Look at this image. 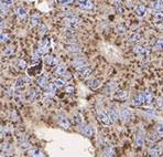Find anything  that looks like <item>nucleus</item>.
Returning <instances> with one entry per match:
<instances>
[{
    "mask_svg": "<svg viewBox=\"0 0 163 157\" xmlns=\"http://www.w3.org/2000/svg\"><path fill=\"white\" fill-rule=\"evenodd\" d=\"M64 23L68 28L75 29V28H78L82 24V20L75 16H70V17H66L65 19H64Z\"/></svg>",
    "mask_w": 163,
    "mask_h": 157,
    "instance_id": "obj_1",
    "label": "nucleus"
},
{
    "mask_svg": "<svg viewBox=\"0 0 163 157\" xmlns=\"http://www.w3.org/2000/svg\"><path fill=\"white\" fill-rule=\"evenodd\" d=\"M96 114H97V117H98V120H99V122H101L103 124H105V125H110V124L113 123L110 121L108 114H106V112H104L103 109H97V110H96Z\"/></svg>",
    "mask_w": 163,
    "mask_h": 157,
    "instance_id": "obj_2",
    "label": "nucleus"
},
{
    "mask_svg": "<svg viewBox=\"0 0 163 157\" xmlns=\"http://www.w3.org/2000/svg\"><path fill=\"white\" fill-rule=\"evenodd\" d=\"M76 4L83 10H92L94 8L93 1H90V0H77Z\"/></svg>",
    "mask_w": 163,
    "mask_h": 157,
    "instance_id": "obj_3",
    "label": "nucleus"
},
{
    "mask_svg": "<svg viewBox=\"0 0 163 157\" xmlns=\"http://www.w3.org/2000/svg\"><path fill=\"white\" fill-rule=\"evenodd\" d=\"M90 73H92V67H90L83 65V67H79L77 69V74L81 78H86Z\"/></svg>",
    "mask_w": 163,
    "mask_h": 157,
    "instance_id": "obj_4",
    "label": "nucleus"
},
{
    "mask_svg": "<svg viewBox=\"0 0 163 157\" xmlns=\"http://www.w3.org/2000/svg\"><path fill=\"white\" fill-rule=\"evenodd\" d=\"M56 121H57L58 125L62 126L63 128H70L71 127V123L68 121V118L63 116V115H57L56 116Z\"/></svg>",
    "mask_w": 163,
    "mask_h": 157,
    "instance_id": "obj_5",
    "label": "nucleus"
},
{
    "mask_svg": "<svg viewBox=\"0 0 163 157\" xmlns=\"http://www.w3.org/2000/svg\"><path fill=\"white\" fill-rule=\"evenodd\" d=\"M162 153H163V149H162V147L159 145H153L152 147H150V149H149V155H150V156L158 157V156H161Z\"/></svg>",
    "mask_w": 163,
    "mask_h": 157,
    "instance_id": "obj_6",
    "label": "nucleus"
},
{
    "mask_svg": "<svg viewBox=\"0 0 163 157\" xmlns=\"http://www.w3.org/2000/svg\"><path fill=\"white\" fill-rule=\"evenodd\" d=\"M81 133L84 134L86 137H90V136H93V135H94L95 131H94L93 126H90V125H82Z\"/></svg>",
    "mask_w": 163,
    "mask_h": 157,
    "instance_id": "obj_7",
    "label": "nucleus"
},
{
    "mask_svg": "<svg viewBox=\"0 0 163 157\" xmlns=\"http://www.w3.org/2000/svg\"><path fill=\"white\" fill-rule=\"evenodd\" d=\"M133 52L138 55H147L150 53V48L141 47V45H136L133 48Z\"/></svg>",
    "mask_w": 163,
    "mask_h": 157,
    "instance_id": "obj_8",
    "label": "nucleus"
},
{
    "mask_svg": "<svg viewBox=\"0 0 163 157\" xmlns=\"http://www.w3.org/2000/svg\"><path fill=\"white\" fill-rule=\"evenodd\" d=\"M141 96L143 98V105H150L153 102V95H152L151 92H148V91L142 92Z\"/></svg>",
    "mask_w": 163,
    "mask_h": 157,
    "instance_id": "obj_9",
    "label": "nucleus"
},
{
    "mask_svg": "<svg viewBox=\"0 0 163 157\" xmlns=\"http://www.w3.org/2000/svg\"><path fill=\"white\" fill-rule=\"evenodd\" d=\"M41 72V63H38L34 67H31L30 69H28V75L29 76H34V75L40 74Z\"/></svg>",
    "mask_w": 163,
    "mask_h": 157,
    "instance_id": "obj_10",
    "label": "nucleus"
},
{
    "mask_svg": "<svg viewBox=\"0 0 163 157\" xmlns=\"http://www.w3.org/2000/svg\"><path fill=\"white\" fill-rule=\"evenodd\" d=\"M44 61H45V63H47V65H50V67H56L58 64V59L55 58V56H53V55H47Z\"/></svg>",
    "mask_w": 163,
    "mask_h": 157,
    "instance_id": "obj_11",
    "label": "nucleus"
},
{
    "mask_svg": "<svg viewBox=\"0 0 163 157\" xmlns=\"http://www.w3.org/2000/svg\"><path fill=\"white\" fill-rule=\"evenodd\" d=\"M120 117L124 122H129L131 118V112L128 109H121L120 110Z\"/></svg>",
    "mask_w": 163,
    "mask_h": 157,
    "instance_id": "obj_12",
    "label": "nucleus"
},
{
    "mask_svg": "<svg viewBox=\"0 0 163 157\" xmlns=\"http://www.w3.org/2000/svg\"><path fill=\"white\" fill-rule=\"evenodd\" d=\"M135 13H136L138 17L142 18V17L146 16V13H147V9H146V7H144L143 4H138L136 8H135Z\"/></svg>",
    "mask_w": 163,
    "mask_h": 157,
    "instance_id": "obj_13",
    "label": "nucleus"
},
{
    "mask_svg": "<svg viewBox=\"0 0 163 157\" xmlns=\"http://www.w3.org/2000/svg\"><path fill=\"white\" fill-rule=\"evenodd\" d=\"M57 87L55 85L54 83H49L47 87H44V93L47 95H51V94H54V92L56 91Z\"/></svg>",
    "mask_w": 163,
    "mask_h": 157,
    "instance_id": "obj_14",
    "label": "nucleus"
},
{
    "mask_svg": "<svg viewBox=\"0 0 163 157\" xmlns=\"http://www.w3.org/2000/svg\"><path fill=\"white\" fill-rule=\"evenodd\" d=\"M17 17H18V20L19 21H22L27 18V10L23 8V7H20V8L17 9Z\"/></svg>",
    "mask_w": 163,
    "mask_h": 157,
    "instance_id": "obj_15",
    "label": "nucleus"
},
{
    "mask_svg": "<svg viewBox=\"0 0 163 157\" xmlns=\"http://www.w3.org/2000/svg\"><path fill=\"white\" fill-rule=\"evenodd\" d=\"M108 116L110 118V121L113 123H116L118 121V118H119V114L117 113L116 110H114V109H109L108 110Z\"/></svg>",
    "mask_w": 163,
    "mask_h": 157,
    "instance_id": "obj_16",
    "label": "nucleus"
},
{
    "mask_svg": "<svg viewBox=\"0 0 163 157\" xmlns=\"http://www.w3.org/2000/svg\"><path fill=\"white\" fill-rule=\"evenodd\" d=\"M36 83H38V85L40 87H47V84H49V80H47V78L45 75H41L40 78H38Z\"/></svg>",
    "mask_w": 163,
    "mask_h": 157,
    "instance_id": "obj_17",
    "label": "nucleus"
},
{
    "mask_svg": "<svg viewBox=\"0 0 163 157\" xmlns=\"http://www.w3.org/2000/svg\"><path fill=\"white\" fill-rule=\"evenodd\" d=\"M87 85H88V87L95 90V89L100 87V81L97 80V78H92V80H90V81L87 82Z\"/></svg>",
    "mask_w": 163,
    "mask_h": 157,
    "instance_id": "obj_18",
    "label": "nucleus"
},
{
    "mask_svg": "<svg viewBox=\"0 0 163 157\" xmlns=\"http://www.w3.org/2000/svg\"><path fill=\"white\" fill-rule=\"evenodd\" d=\"M128 39H129V41H131V42H139V41L142 40V35L140 34V33L133 32L131 34H129Z\"/></svg>",
    "mask_w": 163,
    "mask_h": 157,
    "instance_id": "obj_19",
    "label": "nucleus"
},
{
    "mask_svg": "<svg viewBox=\"0 0 163 157\" xmlns=\"http://www.w3.org/2000/svg\"><path fill=\"white\" fill-rule=\"evenodd\" d=\"M151 7L154 10H163V0H154L151 4Z\"/></svg>",
    "mask_w": 163,
    "mask_h": 157,
    "instance_id": "obj_20",
    "label": "nucleus"
},
{
    "mask_svg": "<svg viewBox=\"0 0 163 157\" xmlns=\"http://www.w3.org/2000/svg\"><path fill=\"white\" fill-rule=\"evenodd\" d=\"M40 93L38 92L36 90H32L30 93H29V98H28V101L29 102H34L36 98H39Z\"/></svg>",
    "mask_w": 163,
    "mask_h": 157,
    "instance_id": "obj_21",
    "label": "nucleus"
},
{
    "mask_svg": "<svg viewBox=\"0 0 163 157\" xmlns=\"http://www.w3.org/2000/svg\"><path fill=\"white\" fill-rule=\"evenodd\" d=\"M27 78H19L18 80L16 81V84H15V87H17V89H21V87H23L24 85H25V83H27Z\"/></svg>",
    "mask_w": 163,
    "mask_h": 157,
    "instance_id": "obj_22",
    "label": "nucleus"
},
{
    "mask_svg": "<svg viewBox=\"0 0 163 157\" xmlns=\"http://www.w3.org/2000/svg\"><path fill=\"white\" fill-rule=\"evenodd\" d=\"M47 51V49H44L43 47L38 48V49L34 51V56H36V58H42L43 55L45 54V52Z\"/></svg>",
    "mask_w": 163,
    "mask_h": 157,
    "instance_id": "obj_23",
    "label": "nucleus"
},
{
    "mask_svg": "<svg viewBox=\"0 0 163 157\" xmlns=\"http://www.w3.org/2000/svg\"><path fill=\"white\" fill-rule=\"evenodd\" d=\"M40 23V17L38 15H33V16L30 18V26L31 27H35Z\"/></svg>",
    "mask_w": 163,
    "mask_h": 157,
    "instance_id": "obj_24",
    "label": "nucleus"
},
{
    "mask_svg": "<svg viewBox=\"0 0 163 157\" xmlns=\"http://www.w3.org/2000/svg\"><path fill=\"white\" fill-rule=\"evenodd\" d=\"M67 72V69H66L65 65H58L55 70V74L56 75H64Z\"/></svg>",
    "mask_w": 163,
    "mask_h": 157,
    "instance_id": "obj_25",
    "label": "nucleus"
},
{
    "mask_svg": "<svg viewBox=\"0 0 163 157\" xmlns=\"http://www.w3.org/2000/svg\"><path fill=\"white\" fill-rule=\"evenodd\" d=\"M132 104L136 106H140V105H143V98L141 96V94H139L138 96L133 98V101H132Z\"/></svg>",
    "mask_w": 163,
    "mask_h": 157,
    "instance_id": "obj_26",
    "label": "nucleus"
},
{
    "mask_svg": "<svg viewBox=\"0 0 163 157\" xmlns=\"http://www.w3.org/2000/svg\"><path fill=\"white\" fill-rule=\"evenodd\" d=\"M153 18H154L155 21L163 20V10H155L153 12Z\"/></svg>",
    "mask_w": 163,
    "mask_h": 157,
    "instance_id": "obj_27",
    "label": "nucleus"
},
{
    "mask_svg": "<svg viewBox=\"0 0 163 157\" xmlns=\"http://www.w3.org/2000/svg\"><path fill=\"white\" fill-rule=\"evenodd\" d=\"M50 43H51V40L50 38H43L42 40H41V47H43L44 49H49V47H50Z\"/></svg>",
    "mask_w": 163,
    "mask_h": 157,
    "instance_id": "obj_28",
    "label": "nucleus"
},
{
    "mask_svg": "<svg viewBox=\"0 0 163 157\" xmlns=\"http://www.w3.org/2000/svg\"><path fill=\"white\" fill-rule=\"evenodd\" d=\"M159 136L160 135L158 134V132H155V133L152 132V133L148 134V139H149V141H151V142H155L158 138H159Z\"/></svg>",
    "mask_w": 163,
    "mask_h": 157,
    "instance_id": "obj_29",
    "label": "nucleus"
},
{
    "mask_svg": "<svg viewBox=\"0 0 163 157\" xmlns=\"http://www.w3.org/2000/svg\"><path fill=\"white\" fill-rule=\"evenodd\" d=\"M115 155H116L115 150L113 148H110V147H108V148L103 152V156H115Z\"/></svg>",
    "mask_w": 163,
    "mask_h": 157,
    "instance_id": "obj_30",
    "label": "nucleus"
},
{
    "mask_svg": "<svg viewBox=\"0 0 163 157\" xmlns=\"http://www.w3.org/2000/svg\"><path fill=\"white\" fill-rule=\"evenodd\" d=\"M30 155H31V156H36V157L44 156L43 152L42 150H40V149H31V150H30Z\"/></svg>",
    "mask_w": 163,
    "mask_h": 157,
    "instance_id": "obj_31",
    "label": "nucleus"
},
{
    "mask_svg": "<svg viewBox=\"0 0 163 157\" xmlns=\"http://www.w3.org/2000/svg\"><path fill=\"white\" fill-rule=\"evenodd\" d=\"M135 145H136L137 147H141V146L143 145V137L138 135L136 138V142H135Z\"/></svg>",
    "mask_w": 163,
    "mask_h": 157,
    "instance_id": "obj_32",
    "label": "nucleus"
},
{
    "mask_svg": "<svg viewBox=\"0 0 163 157\" xmlns=\"http://www.w3.org/2000/svg\"><path fill=\"white\" fill-rule=\"evenodd\" d=\"M53 83H54L57 87H62L65 85V81L62 80V78H55L54 81H53Z\"/></svg>",
    "mask_w": 163,
    "mask_h": 157,
    "instance_id": "obj_33",
    "label": "nucleus"
},
{
    "mask_svg": "<svg viewBox=\"0 0 163 157\" xmlns=\"http://www.w3.org/2000/svg\"><path fill=\"white\" fill-rule=\"evenodd\" d=\"M154 48L156 50H163V38L156 40V42L154 43Z\"/></svg>",
    "mask_w": 163,
    "mask_h": 157,
    "instance_id": "obj_34",
    "label": "nucleus"
},
{
    "mask_svg": "<svg viewBox=\"0 0 163 157\" xmlns=\"http://www.w3.org/2000/svg\"><path fill=\"white\" fill-rule=\"evenodd\" d=\"M115 8H116V11L118 12V13H122L124 12V9H122V6H121L120 1H117L115 2Z\"/></svg>",
    "mask_w": 163,
    "mask_h": 157,
    "instance_id": "obj_35",
    "label": "nucleus"
},
{
    "mask_svg": "<svg viewBox=\"0 0 163 157\" xmlns=\"http://www.w3.org/2000/svg\"><path fill=\"white\" fill-rule=\"evenodd\" d=\"M74 121H75V123H77V124H82V123H83V116H82L79 113L75 114V115H74Z\"/></svg>",
    "mask_w": 163,
    "mask_h": 157,
    "instance_id": "obj_36",
    "label": "nucleus"
},
{
    "mask_svg": "<svg viewBox=\"0 0 163 157\" xmlns=\"http://www.w3.org/2000/svg\"><path fill=\"white\" fill-rule=\"evenodd\" d=\"M20 147L22 149H30L31 148V144L27 141H22V143L20 144Z\"/></svg>",
    "mask_w": 163,
    "mask_h": 157,
    "instance_id": "obj_37",
    "label": "nucleus"
},
{
    "mask_svg": "<svg viewBox=\"0 0 163 157\" xmlns=\"http://www.w3.org/2000/svg\"><path fill=\"white\" fill-rule=\"evenodd\" d=\"M155 107L160 110V109H163V98H159L156 100V103H155Z\"/></svg>",
    "mask_w": 163,
    "mask_h": 157,
    "instance_id": "obj_38",
    "label": "nucleus"
},
{
    "mask_svg": "<svg viewBox=\"0 0 163 157\" xmlns=\"http://www.w3.org/2000/svg\"><path fill=\"white\" fill-rule=\"evenodd\" d=\"M8 7L9 6H7V4H4V2H2L1 1V15L4 16V15H6L7 12H8Z\"/></svg>",
    "mask_w": 163,
    "mask_h": 157,
    "instance_id": "obj_39",
    "label": "nucleus"
},
{
    "mask_svg": "<svg viewBox=\"0 0 163 157\" xmlns=\"http://www.w3.org/2000/svg\"><path fill=\"white\" fill-rule=\"evenodd\" d=\"M13 52H15V47H8L4 51V55H10V54H12Z\"/></svg>",
    "mask_w": 163,
    "mask_h": 157,
    "instance_id": "obj_40",
    "label": "nucleus"
},
{
    "mask_svg": "<svg viewBox=\"0 0 163 157\" xmlns=\"http://www.w3.org/2000/svg\"><path fill=\"white\" fill-rule=\"evenodd\" d=\"M156 132L160 136H163V123H159L156 125Z\"/></svg>",
    "mask_w": 163,
    "mask_h": 157,
    "instance_id": "obj_41",
    "label": "nucleus"
},
{
    "mask_svg": "<svg viewBox=\"0 0 163 157\" xmlns=\"http://www.w3.org/2000/svg\"><path fill=\"white\" fill-rule=\"evenodd\" d=\"M17 64H18V67L21 69V70L27 67V63H25V61H23V60H19V61L17 62Z\"/></svg>",
    "mask_w": 163,
    "mask_h": 157,
    "instance_id": "obj_42",
    "label": "nucleus"
},
{
    "mask_svg": "<svg viewBox=\"0 0 163 157\" xmlns=\"http://www.w3.org/2000/svg\"><path fill=\"white\" fill-rule=\"evenodd\" d=\"M84 63H85V61H84L83 59L75 60V61H74V67H83V65H84Z\"/></svg>",
    "mask_w": 163,
    "mask_h": 157,
    "instance_id": "obj_43",
    "label": "nucleus"
},
{
    "mask_svg": "<svg viewBox=\"0 0 163 157\" xmlns=\"http://www.w3.org/2000/svg\"><path fill=\"white\" fill-rule=\"evenodd\" d=\"M58 4H62V6H66V4H72L74 0H56Z\"/></svg>",
    "mask_w": 163,
    "mask_h": 157,
    "instance_id": "obj_44",
    "label": "nucleus"
},
{
    "mask_svg": "<svg viewBox=\"0 0 163 157\" xmlns=\"http://www.w3.org/2000/svg\"><path fill=\"white\" fill-rule=\"evenodd\" d=\"M126 96H127V92H124V91H118V93H116V98H122Z\"/></svg>",
    "mask_w": 163,
    "mask_h": 157,
    "instance_id": "obj_45",
    "label": "nucleus"
},
{
    "mask_svg": "<svg viewBox=\"0 0 163 157\" xmlns=\"http://www.w3.org/2000/svg\"><path fill=\"white\" fill-rule=\"evenodd\" d=\"M117 31H118V33H120V34H122V33H124L126 32V27L124 26H122V24H119L118 27H117Z\"/></svg>",
    "mask_w": 163,
    "mask_h": 157,
    "instance_id": "obj_46",
    "label": "nucleus"
},
{
    "mask_svg": "<svg viewBox=\"0 0 163 157\" xmlns=\"http://www.w3.org/2000/svg\"><path fill=\"white\" fill-rule=\"evenodd\" d=\"M67 50H68V51H71V52H79V51H81V50L78 49V47H76V45H75V47H74V45H72V47H68V48H67Z\"/></svg>",
    "mask_w": 163,
    "mask_h": 157,
    "instance_id": "obj_47",
    "label": "nucleus"
},
{
    "mask_svg": "<svg viewBox=\"0 0 163 157\" xmlns=\"http://www.w3.org/2000/svg\"><path fill=\"white\" fill-rule=\"evenodd\" d=\"M9 39V35L6 33H1V42H7Z\"/></svg>",
    "mask_w": 163,
    "mask_h": 157,
    "instance_id": "obj_48",
    "label": "nucleus"
},
{
    "mask_svg": "<svg viewBox=\"0 0 163 157\" xmlns=\"http://www.w3.org/2000/svg\"><path fill=\"white\" fill-rule=\"evenodd\" d=\"M66 92H67V93H73L74 91H75V89H74L73 87H66Z\"/></svg>",
    "mask_w": 163,
    "mask_h": 157,
    "instance_id": "obj_49",
    "label": "nucleus"
},
{
    "mask_svg": "<svg viewBox=\"0 0 163 157\" xmlns=\"http://www.w3.org/2000/svg\"><path fill=\"white\" fill-rule=\"evenodd\" d=\"M2 2H4V4H7V6H9V7L13 4V1H12V0H2Z\"/></svg>",
    "mask_w": 163,
    "mask_h": 157,
    "instance_id": "obj_50",
    "label": "nucleus"
},
{
    "mask_svg": "<svg viewBox=\"0 0 163 157\" xmlns=\"http://www.w3.org/2000/svg\"><path fill=\"white\" fill-rule=\"evenodd\" d=\"M8 148H9V145L7 144V143H4V144L1 145V149H2V150H7Z\"/></svg>",
    "mask_w": 163,
    "mask_h": 157,
    "instance_id": "obj_51",
    "label": "nucleus"
},
{
    "mask_svg": "<svg viewBox=\"0 0 163 157\" xmlns=\"http://www.w3.org/2000/svg\"><path fill=\"white\" fill-rule=\"evenodd\" d=\"M45 32H47V26H44V24H43L42 28H41V34H44Z\"/></svg>",
    "mask_w": 163,
    "mask_h": 157,
    "instance_id": "obj_52",
    "label": "nucleus"
},
{
    "mask_svg": "<svg viewBox=\"0 0 163 157\" xmlns=\"http://www.w3.org/2000/svg\"><path fill=\"white\" fill-rule=\"evenodd\" d=\"M117 1H120V0H117Z\"/></svg>",
    "mask_w": 163,
    "mask_h": 157,
    "instance_id": "obj_53",
    "label": "nucleus"
}]
</instances>
